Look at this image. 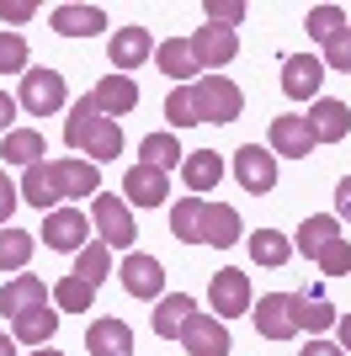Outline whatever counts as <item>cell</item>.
Returning <instances> with one entry per match:
<instances>
[{
	"label": "cell",
	"mask_w": 351,
	"mask_h": 356,
	"mask_svg": "<svg viewBox=\"0 0 351 356\" xmlns=\"http://www.w3.org/2000/svg\"><path fill=\"white\" fill-rule=\"evenodd\" d=\"M234 176H240V186L245 192H272L277 186V154L272 149H261V144H240L234 149Z\"/></svg>",
	"instance_id": "obj_7"
},
{
	"label": "cell",
	"mask_w": 351,
	"mask_h": 356,
	"mask_svg": "<svg viewBox=\"0 0 351 356\" xmlns=\"http://www.w3.org/2000/svg\"><path fill=\"white\" fill-rule=\"evenodd\" d=\"M91 213H96V229H102V245H133V213L123 197L112 192H96V202H91Z\"/></svg>",
	"instance_id": "obj_8"
},
{
	"label": "cell",
	"mask_w": 351,
	"mask_h": 356,
	"mask_svg": "<svg viewBox=\"0 0 351 356\" xmlns=\"http://www.w3.org/2000/svg\"><path fill=\"white\" fill-rule=\"evenodd\" d=\"M38 250V239L27 229H0V271H22Z\"/></svg>",
	"instance_id": "obj_33"
},
{
	"label": "cell",
	"mask_w": 351,
	"mask_h": 356,
	"mask_svg": "<svg viewBox=\"0 0 351 356\" xmlns=\"http://www.w3.org/2000/svg\"><path fill=\"white\" fill-rule=\"evenodd\" d=\"M64 138H70V149H80V160H91V165L117 160V154H123V128H117L112 118H102V112H91V102H80L70 112Z\"/></svg>",
	"instance_id": "obj_1"
},
{
	"label": "cell",
	"mask_w": 351,
	"mask_h": 356,
	"mask_svg": "<svg viewBox=\"0 0 351 356\" xmlns=\"http://www.w3.org/2000/svg\"><path fill=\"white\" fill-rule=\"evenodd\" d=\"M304 356H346V351H341L336 341H309V346H304Z\"/></svg>",
	"instance_id": "obj_47"
},
{
	"label": "cell",
	"mask_w": 351,
	"mask_h": 356,
	"mask_svg": "<svg viewBox=\"0 0 351 356\" xmlns=\"http://www.w3.org/2000/svg\"><path fill=\"white\" fill-rule=\"evenodd\" d=\"M203 11H208V22H213V27H229V32H234V22H245L250 6H245V0H208Z\"/></svg>",
	"instance_id": "obj_41"
},
{
	"label": "cell",
	"mask_w": 351,
	"mask_h": 356,
	"mask_svg": "<svg viewBox=\"0 0 351 356\" xmlns=\"http://www.w3.org/2000/svg\"><path fill=\"white\" fill-rule=\"evenodd\" d=\"M139 165H149V170H165V176H171L176 165H181V144H176V134H149L144 144H139Z\"/></svg>",
	"instance_id": "obj_30"
},
{
	"label": "cell",
	"mask_w": 351,
	"mask_h": 356,
	"mask_svg": "<svg viewBox=\"0 0 351 356\" xmlns=\"http://www.w3.org/2000/svg\"><path fill=\"white\" fill-rule=\"evenodd\" d=\"M304 27H309V38L330 43V38H341V32H346V11H341V6H314V11L304 16Z\"/></svg>",
	"instance_id": "obj_35"
},
{
	"label": "cell",
	"mask_w": 351,
	"mask_h": 356,
	"mask_svg": "<svg viewBox=\"0 0 351 356\" xmlns=\"http://www.w3.org/2000/svg\"><path fill=\"white\" fill-rule=\"evenodd\" d=\"M192 43V59H197V70L219 74V64H229L234 54H240V38H234L229 27H213V22H203V27L187 38Z\"/></svg>",
	"instance_id": "obj_6"
},
{
	"label": "cell",
	"mask_w": 351,
	"mask_h": 356,
	"mask_svg": "<svg viewBox=\"0 0 351 356\" xmlns=\"http://www.w3.org/2000/svg\"><path fill=\"white\" fill-rule=\"evenodd\" d=\"M0 74H27V38L0 32Z\"/></svg>",
	"instance_id": "obj_37"
},
{
	"label": "cell",
	"mask_w": 351,
	"mask_h": 356,
	"mask_svg": "<svg viewBox=\"0 0 351 356\" xmlns=\"http://www.w3.org/2000/svg\"><path fill=\"white\" fill-rule=\"evenodd\" d=\"M336 335H341V341H336L341 351H351V314H346V319H336Z\"/></svg>",
	"instance_id": "obj_48"
},
{
	"label": "cell",
	"mask_w": 351,
	"mask_h": 356,
	"mask_svg": "<svg viewBox=\"0 0 351 356\" xmlns=\"http://www.w3.org/2000/svg\"><path fill=\"white\" fill-rule=\"evenodd\" d=\"M320 80H325V59H314V54H292L282 64V90H288L292 102H314Z\"/></svg>",
	"instance_id": "obj_13"
},
{
	"label": "cell",
	"mask_w": 351,
	"mask_h": 356,
	"mask_svg": "<svg viewBox=\"0 0 351 356\" xmlns=\"http://www.w3.org/2000/svg\"><path fill=\"white\" fill-rule=\"evenodd\" d=\"M266 149L272 154H288V160H304L309 149H314V134H309L304 118H272V134H266Z\"/></svg>",
	"instance_id": "obj_17"
},
{
	"label": "cell",
	"mask_w": 351,
	"mask_h": 356,
	"mask_svg": "<svg viewBox=\"0 0 351 356\" xmlns=\"http://www.w3.org/2000/svg\"><path fill=\"white\" fill-rule=\"evenodd\" d=\"M86 346L91 356H133V330L123 319H96L86 330Z\"/></svg>",
	"instance_id": "obj_22"
},
{
	"label": "cell",
	"mask_w": 351,
	"mask_h": 356,
	"mask_svg": "<svg viewBox=\"0 0 351 356\" xmlns=\"http://www.w3.org/2000/svg\"><path fill=\"white\" fill-rule=\"evenodd\" d=\"M16 112H22V106H16V96H6V90H0V134H11Z\"/></svg>",
	"instance_id": "obj_45"
},
{
	"label": "cell",
	"mask_w": 351,
	"mask_h": 356,
	"mask_svg": "<svg viewBox=\"0 0 351 356\" xmlns=\"http://www.w3.org/2000/svg\"><path fill=\"white\" fill-rule=\"evenodd\" d=\"M32 356H64V351H54V346H43V351H32Z\"/></svg>",
	"instance_id": "obj_50"
},
{
	"label": "cell",
	"mask_w": 351,
	"mask_h": 356,
	"mask_svg": "<svg viewBox=\"0 0 351 356\" xmlns=\"http://www.w3.org/2000/svg\"><path fill=\"white\" fill-rule=\"evenodd\" d=\"M240 239V213L229 208V202H208L203 208V245H234Z\"/></svg>",
	"instance_id": "obj_25"
},
{
	"label": "cell",
	"mask_w": 351,
	"mask_h": 356,
	"mask_svg": "<svg viewBox=\"0 0 351 356\" xmlns=\"http://www.w3.org/2000/svg\"><path fill=\"white\" fill-rule=\"evenodd\" d=\"M314 261H320L325 277H346V271H351V245H346V234H336L320 255H314Z\"/></svg>",
	"instance_id": "obj_38"
},
{
	"label": "cell",
	"mask_w": 351,
	"mask_h": 356,
	"mask_svg": "<svg viewBox=\"0 0 351 356\" xmlns=\"http://www.w3.org/2000/svg\"><path fill=\"white\" fill-rule=\"evenodd\" d=\"M16 186H22V202H32V208H43V213H54L58 186H54V170H48V160L27 165V176L16 181Z\"/></svg>",
	"instance_id": "obj_26"
},
{
	"label": "cell",
	"mask_w": 351,
	"mask_h": 356,
	"mask_svg": "<svg viewBox=\"0 0 351 356\" xmlns=\"http://www.w3.org/2000/svg\"><path fill=\"white\" fill-rule=\"evenodd\" d=\"M155 70L171 74L176 86H187L192 74H203V70H197V59H192V43H187V38H171V43L155 48Z\"/></svg>",
	"instance_id": "obj_23"
},
{
	"label": "cell",
	"mask_w": 351,
	"mask_h": 356,
	"mask_svg": "<svg viewBox=\"0 0 351 356\" xmlns=\"http://www.w3.org/2000/svg\"><path fill=\"white\" fill-rule=\"evenodd\" d=\"M54 330H58L54 309H48V303H38V309H27V314H16V319H11V341L48 346V341H54Z\"/></svg>",
	"instance_id": "obj_24"
},
{
	"label": "cell",
	"mask_w": 351,
	"mask_h": 356,
	"mask_svg": "<svg viewBox=\"0 0 351 356\" xmlns=\"http://www.w3.org/2000/svg\"><path fill=\"white\" fill-rule=\"evenodd\" d=\"M336 234H341V218H336V213H314V218H304V229H298V250L314 261V255H320Z\"/></svg>",
	"instance_id": "obj_31"
},
{
	"label": "cell",
	"mask_w": 351,
	"mask_h": 356,
	"mask_svg": "<svg viewBox=\"0 0 351 356\" xmlns=\"http://www.w3.org/2000/svg\"><path fill=\"white\" fill-rule=\"evenodd\" d=\"M165 118H171V128H192V122H197V112H192V86H176L171 96H165Z\"/></svg>",
	"instance_id": "obj_40"
},
{
	"label": "cell",
	"mask_w": 351,
	"mask_h": 356,
	"mask_svg": "<svg viewBox=\"0 0 351 356\" xmlns=\"http://www.w3.org/2000/svg\"><path fill=\"white\" fill-rule=\"evenodd\" d=\"M181 181H187V192H192V197L213 192V186L224 181V160H219V149H192L187 160H181Z\"/></svg>",
	"instance_id": "obj_19"
},
{
	"label": "cell",
	"mask_w": 351,
	"mask_h": 356,
	"mask_svg": "<svg viewBox=\"0 0 351 356\" xmlns=\"http://www.w3.org/2000/svg\"><path fill=\"white\" fill-rule=\"evenodd\" d=\"M107 59H112V64H117V74H123V70H133V64L155 59V38H149L144 27H123V32H112V43H107Z\"/></svg>",
	"instance_id": "obj_20"
},
{
	"label": "cell",
	"mask_w": 351,
	"mask_h": 356,
	"mask_svg": "<svg viewBox=\"0 0 351 356\" xmlns=\"http://www.w3.org/2000/svg\"><path fill=\"white\" fill-rule=\"evenodd\" d=\"M192 112H197V122H234L245 112V90L229 74H197L192 80Z\"/></svg>",
	"instance_id": "obj_2"
},
{
	"label": "cell",
	"mask_w": 351,
	"mask_h": 356,
	"mask_svg": "<svg viewBox=\"0 0 351 356\" xmlns=\"http://www.w3.org/2000/svg\"><path fill=\"white\" fill-rule=\"evenodd\" d=\"M16 202H22V186H16L6 170H0V229H11V213H16Z\"/></svg>",
	"instance_id": "obj_43"
},
{
	"label": "cell",
	"mask_w": 351,
	"mask_h": 356,
	"mask_svg": "<svg viewBox=\"0 0 351 356\" xmlns=\"http://www.w3.org/2000/svg\"><path fill=\"white\" fill-rule=\"evenodd\" d=\"M298 309H304V298L298 293H266L256 303V330H261L266 341H292L298 335Z\"/></svg>",
	"instance_id": "obj_3"
},
{
	"label": "cell",
	"mask_w": 351,
	"mask_h": 356,
	"mask_svg": "<svg viewBox=\"0 0 351 356\" xmlns=\"http://www.w3.org/2000/svg\"><path fill=\"white\" fill-rule=\"evenodd\" d=\"M336 218H346V223H351V176L336 186Z\"/></svg>",
	"instance_id": "obj_46"
},
{
	"label": "cell",
	"mask_w": 351,
	"mask_h": 356,
	"mask_svg": "<svg viewBox=\"0 0 351 356\" xmlns=\"http://www.w3.org/2000/svg\"><path fill=\"white\" fill-rule=\"evenodd\" d=\"M107 271H112V245H102V239H96V245H86V250L75 255V277H80L86 287H102Z\"/></svg>",
	"instance_id": "obj_34"
},
{
	"label": "cell",
	"mask_w": 351,
	"mask_h": 356,
	"mask_svg": "<svg viewBox=\"0 0 351 356\" xmlns=\"http://www.w3.org/2000/svg\"><path fill=\"white\" fill-rule=\"evenodd\" d=\"M336 319H341V314L330 309L320 293H309V298H304V309H298V325H304V330H330Z\"/></svg>",
	"instance_id": "obj_39"
},
{
	"label": "cell",
	"mask_w": 351,
	"mask_h": 356,
	"mask_svg": "<svg viewBox=\"0 0 351 356\" xmlns=\"http://www.w3.org/2000/svg\"><path fill=\"white\" fill-rule=\"evenodd\" d=\"M197 314V303H192L187 293H171V298H160V309H155V335L160 341H176L181 330H187V319Z\"/></svg>",
	"instance_id": "obj_27"
},
{
	"label": "cell",
	"mask_w": 351,
	"mask_h": 356,
	"mask_svg": "<svg viewBox=\"0 0 351 356\" xmlns=\"http://www.w3.org/2000/svg\"><path fill=\"white\" fill-rule=\"evenodd\" d=\"M16 106L32 112V118H48L64 106V74L58 70H27L22 74V90H16Z\"/></svg>",
	"instance_id": "obj_4"
},
{
	"label": "cell",
	"mask_w": 351,
	"mask_h": 356,
	"mask_svg": "<svg viewBox=\"0 0 351 356\" xmlns=\"http://www.w3.org/2000/svg\"><path fill=\"white\" fill-rule=\"evenodd\" d=\"M38 303H48V282L43 277H11V282L0 287V314H6V319L38 309Z\"/></svg>",
	"instance_id": "obj_21"
},
{
	"label": "cell",
	"mask_w": 351,
	"mask_h": 356,
	"mask_svg": "<svg viewBox=\"0 0 351 356\" xmlns=\"http://www.w3.org/2000/svg\"><path fill=\"white\" fill-rule=\"evenodd\" d=\"M203 208H208V197H181L171 208V234L187 239V245H203Z\"/></svg>",
	"instance_id": "obj_28"
},
{
	"label": "cell",
	"mask_w": 351,
	"mask_h": 356,
	"mask_svg": "<svg viewBox=\"0 0 351 356\" xmlns=\"http://www.w3.org/2000/svg\"><path fill=\"white\" fill-rule=\"evenodd\" d=\"M304 122H309V134H314V144H336V138H346L351 112H346V102H336V96H320V102L304 112Z\"/></svg>",
	"instance_id": "obj_14"
},
{
	"label": "cell",
	"mask_w": 351,
	"mask_h": 356,
	"mask_svg": "<svg viewBox=\"0 0 351 356\" xmlns=\"http://www.w3.org/2000/svg\"><path fill=\"white\" fill-rule=\"evenodd\" d=\"M86 234H91V223L86 213H75V208H54L43 218V239H48V250H86Z\"/></svg>",
	"instance_id": "obj_11"
},
{
	"label": "cell",
	"mask_w": 351,
	"mask_h": 356,
	"mask_svg": "<svg viewBox=\"0 0 351 356\" xmlns=\"http://www.w3.org/2000/svg\"><path fill=\"white\" fill-rule=\"evenodd\" d=\"M91 112H102V118H123V112H133L139 106V80L133 74H107V80H96V86L86 90Z\"/></svg>",
	"instance_id": "obj_5"
},
{
	"label": "cell",
	"mask_w": 351,
	"mask_h": 356,
	"mask_svg": "<svg viewBox=\"0 0 351 356\" xmlns=\"http://www.w3.org/2000/svg\"><path fill=\"white\" fill-rule=\"evenodd\" d=\"M54 170V186L58 197H91V192H102V165H91V160H54L48 165Z\"/></svg>",
	"instance_id": "obj_12"
},
{
	"label": "cell",
	"mask_w": 351,
	"mask_h": 356,
	"mask_svg": "<svg viewBox=\"0 0 351 356\" xmlns=\"http://www.w3.org/2000/svg\"><path fill=\"white\" fill-rule=\"evenodd\" d=\"M91 298H96V287H86L80 277H64V282L54 287V303H58L64 314H86V309H91Z\"/></svg>",
	"instance_id": "obj_36"
},
{
	"label": "cell",
	"mask_w": 351,
	"mask_h": 356,
	"mask_svg": "<svg viewBox=\"0 0 351 356\" xmlns=\"http://www.w3.org/2000/svg\"><path fill=\"white\" fill-rule=\"evenodd\" d=\"M123 287H128V298H160L165 293V266L155 261V255H139L133 250L128 261H123Z\"/></svg>",
	"instance_id": "obj_15"
},
{
	"label": "cell",
	"mask_w": 351,
	"mask_h": 356,
	"mask_svg": "<svg viewBox=\"0 0 351 356\" xmlns=\"http://www.w3.org/2000/svg\"><path fill=\"white\" fill-rule=\"evenodd\" d=\"M325 70L351 74V27L341 32V38H330V43H325Z\"/></svg>",
	"instance_id": "obj_42"
},
{
	"label": "cell",
	"mask_w": 351,
	"mask_h": 356,
	"mask_svg": "<svg viewBox=\"0 0 351 356\" xmlns=\"http://www.w3.org/2000/svg\"><path fill=\"white\" fill-rule=\"evenodd\" d=\"M0 16H6V22H32L38 6H32V0H0Z\"/></svg>",
	"instance_id": "obj_44"
},
{
	"label": "cell",
	"mask_w": 351,
	"mask_h": 356,
	"mask_svg": "<svg viewBox=\"0 0 351 356\" xmlns=\"http://www.w3.org/2000/svg\"><path fill=\"white\" fill-rule=\"evenodd\" d=\"M0 356H16V341H11V335H0Z\"/></svg>",
	"instance_id": "obj_49"
},
{
	"label": "cell",
	"mask_w": 351,
	"mask_h": 356,
	"mask_svg": "<svg viewBox=\"0 0 351 356\" xmlns=\"http://www.w3.org/2000/svg\"><path fill=\"white\" fill-rule=\"evenodd\" d=\"M0 160L6 165H38L43 160V138L32 134V128H11L6 144H0Z\"/></svg>",
	"instance_id": "obj_32"
},
{
	"label": "cell",
	"mask_w": 351,
	"mask_h": 356,
	"mask_svg": "<svg viewBox=\"0 0 351 356\" xmlns=\"http://www.w3.org/2000/svg\"><path fill=\"white\" fill-rule=\"evenodd\" d=\"M48 27H54L58 38H96V32L107 27V11L102 6H54Z\"/></svg>",
	"instance_id": "obj_18"
},
{
	"label": "cell",
	"mask_w": 351,
	"mask_h": 356,
	"mask_svg": "<svg viewBox=\"0 0 351 356\" xmlns=\"http://www.w3.org/2000/svg\"><path fill=\"white\" fill-rule=\"evenodd\" d=\"M181 346L192 356H229V330H224L219 314H192L187 330H181Z\"/></svg>",
	"instance_id": "obj_9"
},
{
	"label": "cell",
	"mask_w": 351,
	"mask_h": 356,
	"mask_svg": "<svg viewBox=\"0 0 351 356\" xmlns=\"http://www.w3.org/2000/svg\"><path fill=\"white\" fill-rule=\"evenodd\" d=\"M208 298H213V314H219V319H240V314L250 309V277L224 266L219 277H213V287H208Z\"/></svg>",
	"instance_id": "obj_10"
},
{
	"label": "cell",
	"mask_w": 351,
	"mask_h": 356,
	"mask_svg": "<svg viewBox=\"0 0 351 356\" xmlns=\"http://www.w3.org/2000/svg\"><path fill=\"white\" fill-rule=\"evenodd\" d=\"M288 255H292L288 234H277V229H256L250 234V261L256 266H288Z\"/></svg>",
	"instance_id": "obj_29"
},
{
	"label": "cell",
	"mask_w": 351,
	"mask_h": 356,
	"mask_svg": "<svg viewBox=\"0 0 351 356\" xmlns=\"http://www.w3.org/2000/svg\"><path fill=\"white\" fill-rule=\"evenodd\" d=\"M123 192H128L133 208H160L165 192H171V176H165V170H149V165H128Z\"/></svg>",
	"instance_id": "obj_16"
}]
</instances>
